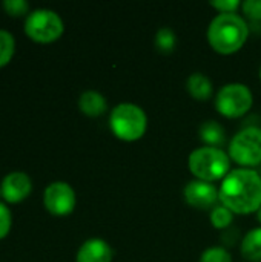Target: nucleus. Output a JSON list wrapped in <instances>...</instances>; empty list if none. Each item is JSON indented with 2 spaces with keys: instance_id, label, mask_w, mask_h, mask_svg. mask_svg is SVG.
Wrapping results in <instances>:
<instances>
[{
  "instance_id": "nucleus-18",
  "label": "nucleus",
  "mask_w": 261,
  "mask_h": 262,
  "mask_svg": "<svg viewBox=\"0 0 261 262\" xmlns=\"http://www.w3.org/2000/svg\"><path fill=\"white\" fill-rule=\"evenodd\" d=\"M232 220H234V213L223 204L215 206L211 212V224L215 229H220V230L228 229L232 224Z\"/></svg>"
},
{
  "instance_id": "nucleus-19",
  "label": "nucleus",
  "mask_w": 261,
  "mask_h": 262,
  "mask_svg": "<svg viewBox=\"0 0 261 262\" xmlns=\"http://www.w3.org/2000/svg\"><path fill=\"white\" fill-rule=\"evenodd\" d=\"M200 262H232V256L223 247H211L203 252Z\"/></svg>"
},
{
  "instance_id": "nucleus-7",
  "label": "nucleus",
  "mask_w": 261,
  "mask_h": 262,
  "mask_svg": "<svg viewBox=\"0 0 261 262\" xmlns=\"http://www.w3.org/2000/svg\"><path fill=\"white\" fill-rule=\"evenodd\" d=\"M254 103L251 89L243 83H229L223 86L215 97L218 114L226 118H240L246 115Z\"/></svg>"
},
{
  "instance_id": "nucleus-15",
  "label": "nucleus",
  "mask_w": 261,
  "mask_h": 262,
  "mask_svg": "<svg viewBox=\"0 0 261 262\" xmlns=\"http://www.w3.org/2000/svg\"><path fill=\"white\" fill-rule=\"evenodd\" d=\"M242 255L251 262H261V227L248 232L242 241Z\"/></svg>"
},
{
  "instance_id": "nucleus-2",
  "label": "nucleus",
  "mask_w": 261,
  "mask_h": 262,
  "mask_svg": "<svg viewBox=\"0 0 261 262\" xmlns=\"http://www.w3.org/2000/svg\"><path fill=\"white\" fill-rule=\"evenodd\" d=\"M248 37L249 26L246 20L235 12L218 14L208 28V41L211 48L223 55L242 49Z\"/></svg>"
},
{
  "instance_id": "nucleus-17",
  "label": "nucleus",
  "mask_w": 261,
  "mask_h": 262,
  "mask_svg": "<svg viewBox=\"0 0 261 262\" xmlns=\"http://www.w3.org/2000/svg\"><path fill=\"white\" fill-rule=\"evenodd\" d=\"M15 51V40L9 31L0 29V68L6 66Z\"/></svg>"
},
{
  "instance_id": "nucleus-11",
  "label": "nucleus",
  "mask_w": 261,
  "mask_h": 262,
  "mask_svg": "<svg viewBox=\"0 0 261 262\" xmlns=\"http://www.w3.org/2000/svg\"><path fill=\"white\" fill-rule=\"evenodd\" d=\"M112 247L100 238H92L80 246L75 262H112Z\"/></svg>"
},
{
  "instance_id": "nucleus-8",
  "label": "nucleus",
  "mask_w": 261,
  "mask_h": 262,
  "mask_svg": "<svg viewBox=\"0 0 261 262\" xmlns=\"http://www.w3.org/2000/svg\"><path fill=\"white\" fill-rule=\"evenodd\" d=\"M75 192L65 181L51 183L43 193V204L46 210L55 216H66L75 209Z\"/></svg>"
},
{
  "instance_id": "nucleus-23",
  "label": "nucleus",
  "mask_w": 261,
  "mask_h": 262,
  "mask_svg": "<svg viewBox=\"0 0 261 262\" xmlns=\"http://www.w3.org/2000/svg\"><path fill=\"white\" fill-rule=\"evenodd\" d=\"M242 3L238 0H215L211 2V6L218 9L220 14H229V12H235L238 9Z\"/></svg>"
},
{
  "instance_id": "nucleus-22",
  "label": "nucleus",
  "mask_w": 261,
  "mask_h": 262,
  "mask_svg": "<svg viewBox=\"0 0 261 262\" xmlns=\"http://www.w3.org/2000/svg\"><path fill=\"white\" fill-rule=\"evenodd\" d=\"M12 226V213L6 207V204L0 203V239L8 236Z\"/></svg>"
},
{
  "instance_id": "nucleus-3",
  "label": "nucleus",
  "mask_w": 261,
  "mask_h": 262,
  "mask_svg": "<svg viewBox=\"0 0 261 262\" xmlns=\"http://www.w3.org/2000/svg\"><path fill=\"white\" fill-rule=\"evenodd\" d=\"M189 170L195 180L214 183L225 180L231 170V157L223 149L203 146L189 155Z\"/></svg>"
},
{
  "instance_id": "nucleus-20",
  "label": "nucleus",
  "mask_w": 261,
  "mask_h": 262,
  "mask_svg": "<svg viewBox=\"0 0 261 262\" xmlns=\"http://www.w3.org/2000/svg\"><path fill=\"white\" fill-rule=\"evenodd\" d=\"M2 6L5 9V12L12 17L25 15L29 11V3L26 0H3Z\"/></svg>"
},
{
  "instance_id": "nucleus-13",
  "label": "nucleus",
  "mask_w": 261,
  "mask_h": 262,
  "mask_svg": "<svg viewBox=\"0 0 261 262\" xmlns=\"http://www.w3.org/2000/svg\"><path fill=\"white\" fill-rule=\"evenodd\" d=\"M186 89L192 98L206 101L212 95V81L202 72H194L186 80Z\"/></svg>"
},
{
  "instance_id": "nucleus-16",
  "label": "nucleus",
  "mask_w": 261,
  "mask_h": 262,
  "mask_svg": "<svg viewBox=\"0 0 261 262\" xmlns=\"http://www.w3.org/2000/svg\"><path fill=\"white\" fill-rule=\"evenodd\" d=\"M177 46V35L171 28H160L155 34V48L163 52L169 54Z\"/></svg>"
},
{
  "instance_id": "nucleus-6",
  "label": "nucleus",
  "mask_w": 261,
  "mask_h": 262,
  "mask_svg": "<svg viewBox=\"0 0 261 262\" xmlns=\"http://www.w3.org/2000/svg\"><path fill=\"white\" fill-rule=\"evenodd\" d=\"M229 157L245 169L261 163V127L248 126L229 143Z\"/></svg>"
},
{
  "instance_id": "nucleus-21",
  "label": "nucleus",
  "mask_w": 261,
  "mask_h": 262,
  "mask_svg": "<svg viewBox=\"0 0 261 262\" xmlns=\"http://www.w3.org/2000/svg\"><path fill=\"white\" fill-rule=\"evenodd\" d=\"M242 9L252 21H261V0H245Z\"/></svg>"
},
{
  "instance_id": "nucleus-14",
  "label": "nucleus",
  "mask_w": 261,
  "mask_h": 262,
  "mask_svg": "<svg viewBox=\"0 0 261 262\" xmlns=\"http://www.w3.org/2000/svg\"><path fill=\"white\" fill-rule=\"evenodd\" d=\"M198 135H200V140L209 146V147H222L226 141V134H225V129L223 126L215 121V120H209V121H205L200 129H198Z\"/></svg>"
},
{
  "instance_id": "nucleus-4",
  "label": "nucleus",
  "mask_w": 261,
  "mask_h": 262,
  "mask_svg": "<svg viewBox=\"0 0 261 262\" xmlns=\"http://www.w3.org/2000/svg\"><path fill=\"white\" fill-rule=\"evenodd\" d=\"M109 126L118 140L135 141L145 135L148 117L140 106L132 103H120L111 112Z\"/></svg>"
},
{
  "instance_id": "nucleus-10",
  "label": "nucleus",
  "mask_w": 261,
  "mask_h": 262,
  "mask_svg": "<svg viewBox=\"0 0 261 262\" xmlns=\"http://www.w3.org/2000/svg\"><path fill=\"white\" fill-rule=\"evenodd\" d=\"M2 198L9 204H17L25 201L32 192V181L25 172H11L8 173L2 183Z\"/></svg>"
},
{
  "instance_id": "nucleus-25",
  "label": "nucleus",
  "mask_w": 261,
  "mask_h": 262,
  "mask_svg": "<svg viewBox=\"0 0 261 262\" xmlns=\"http://www.w3.org/2000/svg\"><path fill=\"white\" fill-rule=\"evenodd\" d=\"M0 196H2V187H0Z\"/></svg>"
},
{
  "instance_id": "nucleus-1",
  "label": "nucleus",
  "mask_w": 261,
  "mask_h": 262,
  "mask_svg": "<svg viewBox=\"0 0 261 262\" xmlns=\"http://www.w3.org/2000/svg\"><path fill=\"white\" fill-rule=\"evenodd\" d=\"M218 193L222 204L232 213H254L261 207L260 173L254 169H235L226 175Z\"/></svg>"
},
{
  "instance_id": "nucleus-9",
  "label": "nucleus",
  "mask_w": 261,
  "mask_h": 262,
  "mask_svg": "<svg viewBox=\"0 0 261 262\" xmlns=\"http://www.w3.org/2000/svg\"><path fill=\"white\" fill-rule=\"evenodd\" d=\"M183 195L189 206L200 210H209L211 207L214 209L217 201H220L218 189L212 183L202 180L189 181L183 190Z\"/></svg>"
},
{
  "instance_id": "nucleus-26",
  "label": "nucleus",
  "mask_w": 261,
  "mask_h": 262,
  "mask_svg": "<svg viewBox=\"0 0 261 262\" xmlns=\"http://www.w3.org/2000/svg\"><path fill=\"white\" fill-rule=\"evenodd\" d=\"M260 78H261V68H260Z\"/></svg>"
},
{
  "instance_id": "nucleus-5",
  "label": "nucleus",
  "mask_w": 261,
  "mask_h": 262,
  "mask_svg": "<svg viewBox=\"0 0 261 262\" xmlns=\"http://www.w3.org/2000/svg\"><path fill=\"white\" fill-rule=\"evenodd\" d=\"M63 31V20L52 9H34L25 20V34L37 43H52L62 37Z\"/></svg>"
},
{
  "instance_id": "nucleus-12",
  "label": "nucleus",
  "mask_w": 261,
  "mask_h": 262,
  "mask_svg": "<svg viewBox=\"0 0 261 262\" xmlns=\"http://www.w3.org/2000/svg\"><path fill=\"white\" fill-rule=\"evenodd\" d=\"M78 109L88 117H100L106 112V98L97 91H85L78 98Z\"/></svg>"
},
{
  "instance_id": "nucleus-24",
  "label": "nucleus",
  "mask_w": 261,
  "mask_h": 262,
  "mask_svg": "<svg viewBox=\"0 0 261 262\" xmlns=\"http://www.w3.org/2000/svg\"><path fill=\"white\" fill-rule=\"evenodd\" d=\"M257 218H258V221H260V224H261V207L257 210Z\"/></svg>"
}]
</instances>
